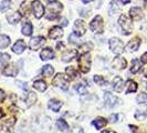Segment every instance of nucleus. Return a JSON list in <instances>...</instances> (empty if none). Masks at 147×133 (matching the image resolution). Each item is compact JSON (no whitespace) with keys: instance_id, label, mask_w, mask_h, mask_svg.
I'll use <instances>...</instances> for the list:
<instances>
[{"instance_id":"1","label":"nucleus","mask_w":147,"mask_h":133,"mask_svg":"<svg viewBox=\"0 0 147 133\" xmlns=\"http://www.w3.org/2000/svg\"><path fill=\"white\" fill-rule=\"evenodd\" d=\"M63 9V6L62 3L60 2H57V1H53V2H50V5L47 8V19L49 20H54L55 18H58L60 15V12L62 11Z\"/></svg>"},{"instance_id":"2","label":"nucleus","mask_w":147,"mask_h":133,"mask_svg":"<svg viewBox=\"0 0 147 133\" xmlns=\"http://www.w3.org/2000/svg\"><path fill=\"white\" fill-rule=\"evenodd\" d=\"M52 84L54 87H58V88H61L62 90H67L69 89V84H70V78L69 75L63 73H58L52 80Z\"/></svg>"},{"instance_id":"3","label":"nucleus","mask_w":147,"mask_h":133,"mask_svg":"<svg viewBox=\"0 0 147 133\" xmlns=\"http://www.w3.org/2000/svg\"><path fill=\"white\" fill-rule=\"evenodd\" d=\"M118 24H119V27L122 28L123 30V33L126 35V36H128V35H131L133 31V23H132V20L129 19V17L126 15H122L119 17V19H118Z\"/></svg>"},{"instance_id":"4","label":"nucleus","mask_w":147,"mask_h":133,"mask_svg":"<svg viewBox=\"0 0 147 133\" xmlns=\"http://www.w3.org/2000/svg\"><path fill=\"white\" fill-rule=\"evenodd\" d=\"M91 63H92V60H91V56L86 53H82L79 58V68L81 70L82 73H88V71L91 70Z\"/></svg>"},{"instance_id":"5","label":"nucleus","mask_w":147,"mask_h":133,"mask_svg":"<svg viewBox=\"0 0 147 133\" xmlns=\"http://www.w3.org/2000/svg\"><path fill=\"white\" fill-rule=\"evenodd\" d=\"M90 28H91V30H92L94 33H102V32L104 31L103 18H102L101 16H96V17H94V19L91 21Z\"/></svg>"},{"instance_id":"6","label":"nucleus","mask_w":147,"mask_h":133,"mask_svg":"<svg viewBox=\"0 0 147 133\" xmlns=\"http://www.w3.org/2000/svg\"><path fill=\"white\" fill-rule=\"evenodd\" d=\"M109 44H110L111 50L114 53H116V54H121L124 51V43L118 38H112V39H110Z\"/></svg>"},{"instance_id":"7","label":"nucleus","mask_w":147,"mask_h":133,"mask_svg":"<svg viewBox=\"0 0 147 133\" xmlns=\"http://www.w3.org/2000/svg\"><path fill=\"white\" fill-rule=\"evenodd\" d=\"M31 7H32V12H33V15H34V17H36L37 19H40V18L43 16L44 7H43V5H42L39 0H34V1H32Z\"/></svg>"},{"instance_id":"8","label":"nucleus","mask_w":147,"mask_h":133,"mask_svg":"<svg viewBox=\"0 0 147 133\" xmlns=\"http://www.w3.org/2000/svg\"><path fill=\"white\" fill-rule=\"evenodd\" d=\"M104 100H105V104H106L109 108H113V107L117 105L118 102H119V99H118L117 96L112 94L109 91L104 92Z\"/></svg>"},{"instance_id":"9","label":"nucleus","mask_w":147,"mask_h":133,"mask_svg":"<svg viewBox=\"0 0 147 133\" xmlns=\"http://www.w3.org/2000/svg\"><path fill=\"white\" fill-rule=\"evenodd\" d=\"M44 42H45V39H44V37L38 36V37L32 38V39L30 40L29 47H30V49H31V50L36 51V50L40 49V48H41V47L43 45Z\"/></svg>"},{"instance_id":"10","label":"nucleus","mask_w":147,"mask_h":133,"mask_svg":"<svg viewBox=\"0 0 147 133\" xmlns=\"http://www.w3.org/2000/svg\"><path fill=\"white\" fill-rule=\"evenodd\" d=\"M73 29H74V33H76L79 37L83 36L86 31V24L85 22L83 21L82 19H78L76 21L74 22V26H73Z\"/></svg>"},{"instance_id":"11","label":"nucleus","mask_w":147,"mask_h":133,"mask_svg":"<svg viewBox=\"0 0 147 133\" xmlns=\"http://www.w3.org/2000/svg\"><path fill=\"white\" fill-rule=\"evenodd\" d=\"M78 50H75V49H70V50H66L62 53V56H61V60L63 61V62H70V61H72L74 58H76L78 57Z\"/></svg>"},{"instance_id":"12","label":"nucleus","mask_w":147,"mask_h":133,"mask_svg":"<svg viewBox=\"0 0 147 133\" xmlns=\"http://www.w3.org/2000/svg\"><path fill=\"white\" fill-rule=\"evenodd\" d=\"M126 66H127V61L122 57H116L112 61V66L116 70H123L126 68Z\"/></svg>"},{"instance_id":"13","label":"nucleus","mask_w":147,"mask_h":133,"mask_svg":"<svg viewBox=\"0 0 147 133\" xmlns=\"http://www.w3.org/2000/svg\"><path fill=\"white\" fill-rule=\"evenodd\" d=\"M129 15L134 21H140V19H143L144 14H143V10L140 7H133L129 10Z\"/></svg>"},{"instance_id":"14","label":"nucleus","mask_w":147,"mask_h":133,"mask_svg":"<svg viewBox=\"0 0 147 133\" xmlns=\"http://www.w3.org/2000/svg\"><path fill=\"white\" fill-rule=\"evenodd\" d=\"M3 74L6 77H16L18 74V66H16L15 63H11V64H8L5 66L3 69Z\"/></svg>"},{"instance_id":"15","label":"nucleus","mask_w":147,"mask_h":133,"mask_svg":"<svg viewBox=\"0 0 147 133\" xmlns=\"http://www.w3.org/2000/svg\"><path fill=\"white\" fill-rule=\"evenodd\" d=\"M63 36V30L61 27L59 26H55L53 27L50 31H49V38L50 39H53V40H57V39H60Z\"/></svg>"},{"instance_id":"16","label":"nucleus","mask_w":147,"mask_h":133,"mask_svg":"<svg viewBox=\"0 0 147 133\" xmlns=\"http://www.w3.org/2000/svg\"><path fill=\"white\" fill-rule=\"evenodd\" d=\"M26 48H27L26 42L23 40H18L13 44V47H12V51L15 52V53H17V54H21L22 52L26 50Z\"/></svg>"},{"instance_id":"17","label":"nucleus","mask_w":147,"mask_h":133,"mask_svg":"<svg viewBox=\"0 0 147 133\" xmlns=\"http://www.w3.org/2000/svg\"><path fill=\"white\" fill-rule=\"evenodd\" d=\"M140 45V38H134V39H132V40L127 43V49H128L129 52H135L138 50Z\"/></svg>"},{"instance_id":"18","label":"nucleus","mask_w":147,"mask_h":133,"mask_svg":"<svg viewBox=\"0 0 147 133\" xmlns=\"http://www.w3.org/2000/svg\"><path fill=\"white\" fill-rule=\"evenodd\" d=\"M40 58L43 61H47V60H50L54 58V52L51 48H45L42 51L40 52Z\"/></svg>"},{"instance_id":"19","label":"nucleus","mask_w":147,"mask_h":133,"mask_svg":"<svg viewBox=\"0 0 147 133\" xmlns=\"http://www.w3.org/2000/svg\"><path fill=\"white\" fill-rule=\"evenodd\" d=\"M113 89L116 91V92H122L123 91V87H124V82H123V79L121 77H115L113 79Z\"/></svg>"},{"instance_id":"20","label":"nucleus","mask_w":147,"mask_h":133,"mask_svg":"<svg viewBox=\"0 0 147 133\" xmlns=\"http://www.w3.org/2000/svg\"><path fill=\"white\" fill-rule=\"evenodd\" d=\"M6 18H7L9 23L16 24V23H18L21 20V14L20 12H11V14H8Z\"/></svg>"},{"instance_id":"21","label":"nucleus","mask_w":147,"mask_h":133,"mask_svg":"<svg viewBox=\"0 0 147 133\" xmlns=\"http://www.w3.org/2000/svg\"><path fill=\"white\" fill-rule=\"evenodd\" d=\"M62 105H63V103H62L61 101H59V100H55V99L50 100V101H49V103H48L49 109L52 110V111H54V112H59Z\"/></svg>"},{"instance_id":"22","label":"nucleus","mask_w":147,"mask_h":133,"mask_svg":"<svg viewBox=\"0 0 147 133\" xmlns=\"http://www.w3.org/2000/svg\"><path fill=\"white\" fill-rule=\"evenodd\" d=\"M36 101H37V96H36V93L29 92V93L27 94V98H26V107H27V108H30L31 105H33V104L36 103Z\"/></svg>"},{"instance_id":"23","label":"nucleus","mask_w":147,"mask_h":133,"mask_svg":"<svg viewBox=\"0 0 147 133\" xmlns=\"http://www.w3.org/2000/svg\"><path fill=\"white\" fill-rule=\"evenodd\" d=\"M106 123H107V121L104 118H96L95 120H93V122H92V124L95 126L96 130H101L102 128H104V126H106Z\"/></svg>"},{"instance_id":"24","label":"nucleus","mask_w":147,"mask_h":133,"mask_svg":"<svg viewBox=\"0 0 147 133\" xmlns=\"http://www.w3.org/2000/svg\"><path fill=\"white\" fill-rule=\"evenodd\" d=\"M33 88L37 89L38 91H40V92H43L48 88V84L43 80H37V81H34V83H33Z\"/></svg>"},{"instance_id":"25","label":"nucleus","mask_w":147,"mask_h":133,"mask_svg":"<svg viewBox=\"0 0 147 133\" xmlns=\"http://www.w3.org/2000/svg\"><path fill=\"white\" fill-rule=\"evenodd\" d=\"M137 90V83L133 80H128L126 82V93H133Z\"/></svg>"},{"instance_id":"26","label":"nucleus","mask_w":147,"mask_h":133,"mask_svg":"<svg viewBox=\"0 0 147 133\" xmlns=\"http://www.w3.org/2000/svg\"><path fill=\"white\" fill-rule=\"evenodd\" d=\"M142 68V61L138 59H134L132 61V66H131V72L132 73H137Z\"/></svg>"},{"instance_id":"27","label":"nucleus","mask_w":147,"mask_h":133,"mask_svg":"<svg viewBox=\"0 0 147 133\" xmlns=\"http://www.w3.org/2000/svg\"><path fill=\"white\" fill-rule=\"evenodd\" d=\"M32 30H33V27H32V24L30 23V22H24L23 23V26H22V35H24V36H31V33H32Z\"/></svg>"},{"instance_id":"28","label":"nucleus","mask_w":147,"mask_h":133,"mask_svg":"<svg viewBox=\"0 0 147 133\" xmlns=\"http://www.w3.org/2000/svg\"><path fill=\"white\" fill-rule=\"evenodd\" d=\"M57 126H58V129L61 132H67L69 131V124L66 123L65 120H63V119H59L57 121Z\"/></svg>"},{"instance_id":"29","label":"nucleus","mask_w":147,"mask_h":133,"mask_svg":"<svg viewBox=\"0 0 147 133\" xmlns=\"http://www.w3.org/2000/svg\"><path fill=\"white\" fill-rule=\"evenodd\" d=\"M10 44V38L6 35H0V49H5Z\"/></svg>"},{"instance_id":"30","label":"nucleus","mask_w":147,"mask_h":133,"mask_svg":"<svg viewBox=\"0 0 147 133\" xmlns=\"http://www.w3.org/2000/svg\"><path fill=\"white\" fill-rule=\"evenodd\" d=\"M42 75H44V77H51V75H53V73H54V69H53V66H44L43 68H42Z\"/></svg>"},{"instance_id":"31","label":"nucleus","mask_w":147,"mask_h":133,"mask_svg":"<svg viewBox=\"0 0 147 133\" xmlns=\"http://www.w3.org/2000/svg\"><path fill=\"white\" fill-rule=\"evenodd\" d=\"M75 90H76V92L79 93V94H86V92H88V87L84 84V83H78L76 86H75Z\"/></svg>"},{"instance_id":"32","label":"nucleus","mask_w":147,"mask_h":133,"mask_svg":"<svg viewBox=\"0 0 147 133\" xmlns=\"http://www.w3.org/2000/svg\"><path fill=\"white\" fill-rule=\"evenodd\" d=\"M10 60V56L8 53H0V68L6 66Z\"/></svg>"},{"instance_id":"33","label":"nucleus","mask_w":147,"mask_h":133,"mask_svg":"<svg viewBox=\"0 0 147 133\" xmlns=\"http://www.w3.org/2000/svg\"><path fill=\"white\" fill-rule=\"evenodd\" d=\"M121 10V7L118 6V3L116 1H112L110 6V15H115Z\"/></svg>"},{"instance_id":"34","label":"nucleus","mask_w":147,"mask_h":133,"mask_svg":"<svg viewBox=\"0 0 147 133\" xmlns=\"http://www.w3.org/2000/svg\"><path fill=\"white\" fill-rule=\"evenodd\" d=\"M136 101L138 104H146L147 103V93L142 92L136 96Z\"/></svg>"},{"instance_id":"35","label":"nucleus","mask_w":147,"mask_h":133,"mask_svg":"<svg viewBox=\"0 0 147 133\" xmlns=\"http://www.w3.org/2000/svg\"><path fill=\"white\" fill-rule=\"evenodd\" d=\"M65 72L67 73V75H69L70 79H75V78L78 77V71L74 69L73 66H69V68H66Z\"/></svg>"},{"instance_id":"36","label":"nucleus","mask_w":147,"mask_h":133,"mask_svg":"<svg viewBox=\"0 0 147 133\" xmlns=\"http://www.w3.org/2000/svg\"><path fill=\"white\" fill-rule=\"evenodd\" d=\"M93 49V43L92 42H85V43H83L80 47V50H81L83 53H86L88 51L90 50H92Z\"/></svg>"},{"instance_id":"37","label":"nucleus","mask_w":147,"mask_h":133,"mask_svg":"<svg viewBox=\"0 0 147 133\" xmlns=\"http://www.w3.org/2000/svg\"><path fill=\"white\" fill-rule=\"evenodd\" d=\"M11 0H0V11H5L10 7Z\"/></svg>"},{"instance_id":"38","label":"nucleus","mask_w":147,"mask_h":133,"mask_svg":"<svg viewBox=\"0 0 147 133\" xmlns=\"http://www.w3.org/2000/svg\"><path fill=\"white\" fill-rule=\"evenodd\" d=\"M69 42H71V43H73V44H79L80 43L79 36H78L76 33H72V35H70V37H69Z\"/></svg>"},{"instance_id":"39","label":"nucleus","mask_w":147,"mask_h":133,"mask_svg":"<svg viewBox=\"0 0 147 133\" xmlns=\"http://www.w3.org/2000/svg\"><path fill=\"white\" fill-rule=\"evenodd\" d=\"M94 82H95L96 84H98V86H104L106 83L105 79L102 75H94Z\"/></svg>"},{"instance_id":"40","label":"nucleus","mask_w":147,"mask_h":133,"mask_svg":"<svg viewBox=\"0 0 147 133\" xmlns=\"http://www.w3.org/2000/svg\"><path fill=\"white\" fill-rule=\"evenodd\" d=\"M135 118L137 119V120H145L147 118V113L146 112H144V111H137L136 113H135Z\"/></svg>"},{"instance_id":"41","label":"nucleus","mask_w":147,"mask_h":133,"mask_svg":"<svg viewBox=\"0 0 147 133\" xmlns=\"http://www.w3.org/2000/svg\"><path fill=\"white\" fill-rule=\"evenodd\" d=\"M16 84H18V87H19V88H21L22 90H24V91H27V90H28V87H27V83H24V82H22V81H17V82H16Z\"/></svg>"},{"instance_id":"42","label":"nucleus","mask_w":147,"mask_h":133,"mask_svg":"<svg viewBox=\"0 0 147 133\" xmlns=\"http://www.w3.org/2000/svg\"><path fill=\"white\" fill-rule=\"evenodd\" d=\"M15 123H16V119L11 118V119H9V121H6V122H5V126H12Z\"/></svg>"},{"instance_id":"43","label":"nucleus","mask_w":147,"mask_h":133,"mask_svg":"<svg viewBox=\"0 0 147 133\" xmlns=\"http://www.w3.org/2000/svg\"><path fill=\"white\" fill-rule=\"evenodd\" d=\"M118 117H119L118 114H112L109 120H110V122H112V123H115V122L118 121Z\"/></svg>"},{"instance_id":"44","label":"nucleus","mask_w":147,"mask_h":133,"mask_svg":"<svg viewBox=\"0 0 147 133\" xmlns=\"http://www.w3.org/2000/svg\"><path fill=\"white\" fill-rule=\"evenodd\" d=\"M72 133H84V130L80 126H74L72 129Z\"/></svg>"},{"instance_id":"45","label":"nucleus","mask_w":147,"mask_h":133,"mask_svg":"<svg viewBox=\"0 0 147 133\" xmlns=\"http://www.w3.org/2000/svg\"><path fill=\"white\" fill-rule=\"evenodd\" d=\"M140 61H142V63H147V52H145V53L142 56Z\"/></svg>"},{"instance_id":"46","label":"nucleus","mask_w":147,"mask_h":133,"mask_svg":"<svg viewBox=\"0 0 147 133\" xmlns=\"http://www.w3.org/2000/svg\"><path fill=\"white\" fill-rule=\"evenodd\" d=\"M5 98H6V94H5V92H3V91L0 89V103H1V102L5 100Z\"/></svg>"},{"instance_id":"47","label":"nucleus","mask_w":147,"mask_h":133,"mask_svg":"<svg viewBox=\"0 0 147 133\" xmlns=\"http://www.w3.org/2000/svg\"><path fill=\"white\" fill-rule=\"evenodd\" d=\"M61 24H62L63 27L67 26V20H66L65 18H62V19H61Z\"/></svg>"},{"instance_id":"48","label":"nucleus","mask_w":147,"mask_h":133,"mask_svg":"<svg viewBox=\"0 0 147 133\" xmlns=\"http://www.w3.org/2000/svg\"><path fill=\"white\" fill-rule=\"evenodd\" d=\"M57 48H58L59 50H61V49H63V48H64V44L62 43V42H59L58 45H57Z\"/></svg>"},{"instance_id":"49","label":"nucleus","mask_w":147,"mask_h":133,"mask_svg":"<svg viewBox=\"0 0 147 133\" xmlns=\"http://www.w3.org/2000/svg\"><path fill=\"white\" fill-rule=\"evenodd\" d=\"M129 128H131V130L133 131V133H136V130H137V128L135 126H129Z\"/></svg>"},{"instance_id":"50","label":"nucleus","mask_w":147,"mask_h":133,"mask_svg":"<svg viewBox=\"0 0 147 133\" xmlns=\"http://www.w3.org/2000/svg\"><path fill=\"white\" fill-rule=\"evenodd\" d=\"M119 1H121V2L123 3V5H126V3H128V2L131 1V0H119Z\"/></svg>"},{"instance_id":"51","label":"nucleus","mask_w":147,"mask_h":133,"mask_svg":"<svg viewBox=\"0 0 147 133\" xmlns=\"http://www.w3.org/2000/svg\"><path fill=\"white\" fill-rule=\"evenodd\" d=\"M3 115H5V113H3V111H2V110H1V109H0V119L2 118Z\"/></svg>"},{"instance_id":"52","label":"nucleus","mask_w":147,"mask_h":133,"mask_svg":"<svg viewBox=\"0 0 147 133\" xmlns=\"http://www.w3.org/2000/svg\"><path fill=\"white\" fill-rule=\"evenodd\" d=\"M84 3H88V2H91V1H93V0H82Z\"/></svg>"},{"instance_id":"53","label":"nucleus","mask_w":147,"mask_h":133,"mask_svg":"<svg viewBox=\"0 0 147 133\" xmlns=\"http://www.w3.org/2000/svg\"><path fill=\"white\" fill-rule=\"evenodd\" d=\"M102 133H116V132H114V131H104V132H102Z\"/></svg>"},{"instance_id":"54","label":"nucleus","mask_w":147,"mask_h":133,"mask_svg":"<svg viewBox=\"0 0 147 133\" xmlns=\"http://www.w3.org/2000/svg\"><path fill=\"white\" fill-rule=\"evenodd\" d=\"M144 75L147 78V70H145V71H144Z\"/></svg>"},{"instance_id":"55","label":"nucleus","mask_w":147,"mask_h":133,"mask_svg":"<svg viewBox=\"0 0 147 133\" xmlns=\"http://www.w3.org/2000/svg\"><path fill=\"white\" fill-rule=\"evenodd\" d=\"M48 1H50V2H53V1H57V0H48Z\"/></svg>"}]
</instances>
